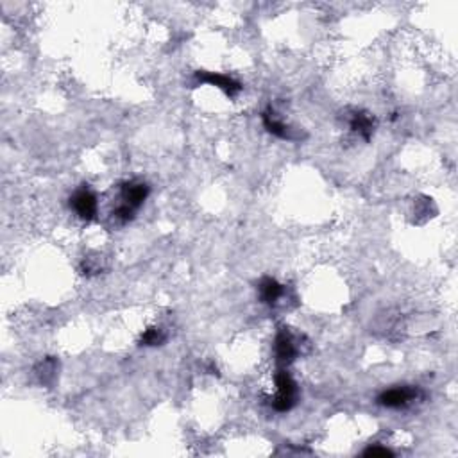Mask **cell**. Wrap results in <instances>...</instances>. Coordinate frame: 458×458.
I'll use <instances>...</instances> for the list:
<instances>
[{
  "label": "cell",
  "instance_id": "5",
  "mask_svg": "<svg viewBox=\"0 0 458 458\" xmlns=\"http://www.w3.org/2000/svg\"><path fill=\"white\" fill-rule=\"evenodd\" d=\"M299 347L295 344L294 335L287 328H281L274 339V358H276L280 369H287L288 365L295 360Z\"/></svg>",
  "mask_w": 458,
  "mask_h": 458
},
{
  "label": "cell",
  "instance_id": "1",
  "mask_svg": "<svg viewBox=\"0 0 458 458\" xmlns=\"http://www.w3.org/2000/svg\"><path fill=\"white\" fill-rule=\"evenodd\" d=\"M149 185L143 181H126L122 182L119 192V205L113 209V217L119 222H129L143 206V202L149 197Z\"/></svg>",
  "mask_w": 458,
  "mask_h": 458
},
{
  "label": "cell",
  "instance_id": "7",
  "mask_svg": "<svg viewBox=\"0 0 458 458\" xmlns=\"http://www.w3.org/2000/svg\"><path fill=\"white\" fill-rule=\"evenodd\" d=\"M261 122H263L265 129H267L271 134H274V136H278V138L294 140L292 129L276 115L274 109L268 108L267 111H263V115H261Z\"/></svg>",
  "mask_w": 458,
  "mask_h": 458
},
{
  "label": "cell",
  "instance_id": "9",
  "mask_svg": "<svg viewBox=\"0 0 458 458\" xmlns=\"http://www.w3.org/2000/svg\"><path fill=\"white\" fill-rule=\"evenodd\" d=\"M258 292H260V299L261 302L268 306H274L285 294L283 285L278 283L274 278H263L260 281V287H258Z\"/></svg>",
  "mask_w": 458,
  "mask_h": 458
},
{
  "label": "cell",
  "instance_id": "11",
  "mask_svg": "<svg viewBox=\"0 0 458 458\" xmlns=\"http://www.w3.org/2000/svg\"><path fill=\"white\" fill-rule=\"evenodd\" d=\"M364 454H367V457H391V454H394V453H392L391 449H387V447L371 446L364 451Z\"/></svg>",
  "mask_w": 458,
  "mask_h": 458
},
{
  "label": "cell",
  "instance_id": "4",
  "mask_svg": "<svg viewBox=\"0 0 458 458\" xmlns=\"http://www.w3.org/2000/svg\"><path fill=\"white\" fill-rule=\"evenodd\" d=\"M70 209H74V213L81 220L92 222V220L97 217V212H99L97 195L86 187L79 188V190H75L74 195L70 197Z\"/></svg>",
  "mask_w": 458,
  "mask_h": 458
},
{
  "label": "cell",
  "instance_id": "6",
  "mask_svg": "<svg viewBox=\"0 0 458 458\" xmlns=\"http://www.w3.org/2000/svg\"><path fill=\"white\" fill-rule=\"evenodd\" d=\"M197 79L201 82H208V84L217 86L219 89H222L227 97H236V95L242 92V86H240L239 81H235L229 75L224 74H215V72H197Z\"/></svg>",
  "mask_w": 458,
  "mask_h": 458
},
{
  "label": "cell",
  "instance_id": "3",
  "mask_svg": "<svg viewBox=\"0 0 458 458\" xmlns=\"http://www.w3.org/2000/svg\"><path fill=\"white\" fill-rule=\"evenodd\" d=\"M421 398V391L412 385H399V387L387 388L378 396V405L391 410H401L410 406Z\"/></svg>",
  "mask_w": 458,
  "mask_h": 458
},
{
  "label": "cell",
  "instance_id": "2",
  "mask_svg": "<svg viewBox=\"0 0 458 458\" xmlns=\"http://www.w3.org/2000/svg\"><path fill=\"white\" fill-rule=\"evenodd\" d=\"M274 383H276V394L272 398V408L276 412H290L299 398L298 383L287 369L278 371Z\"/></svg>",
  "mask_w": 458,
  "mask_h": 458
},
{
  "label": "cell",
  "instance_id": "10",
  "mask_svg": "<svg viewBox=\"0 0 458 458\" xmlns=\"http://www.w3.org/2000/svg\"><path fill=\"white\" fill-rule=\"evenodd\" d=\"M167 340V335L163 333L161 328H149L146 329V333L140 339V346H147V347H154V346H161V344Z\"/></svg>",
  "mask_w": 458,
  "mask_h": 458
},
{
  "label": "cell",
  "instance_id": "8",
  "mask_svg": "<svg viewBox=\"0 0 458 458\" xmlns=\"http://www.w3.org/2000/svg\"><path fill=\"white\" fill-rule=\"evenodd\" d=\"M349 127L353 133H356L358 136H361L364 140H371V136H373L374 133V119L371 116V113H365L358 109V111H354L353 115H351Z\"/></svg>",
  "mask_w": 458,
  "mask_h": 458
}]
</instances>
